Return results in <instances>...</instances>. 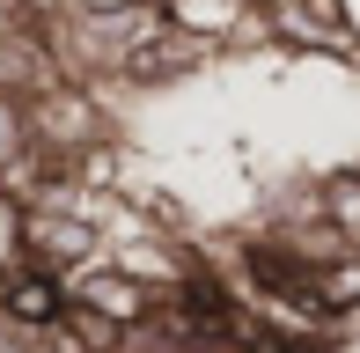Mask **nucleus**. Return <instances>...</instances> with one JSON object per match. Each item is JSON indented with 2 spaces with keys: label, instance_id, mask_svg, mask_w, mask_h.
Instances as JSON below:
<instances>
[{
  "label": "nucleus",
  "instance_id": "5",
  "mask_svg": "<svg viewBox=\"0 0 360 353\" xmlns=\"http://www.w3.org/2000/svg\"><path fill=\"white\" fill-rule=\"evenodd\" d=\"M30 148H37V140H30V110H22V96H0V176L22 162Z\"/></svg>",
  "mask_w": 360,
  "mask_h": 353
},
{
  "label": "nucleus",
  "instance_id": "6",
  "mask_svg": "<svg viewBox=\"0 0 360 353\" xmlns=\"http://www.w3.org/2000/svg\"><path fill=\"white\" fill-rule=\"evenodd\" d=\"M74 8H96V15H125V8H147V0H74Z\"/></svg>",
  "mask_w": 360,
  "mask_h": 353
},
{
  "label": "nucleus",
  "instance_id": "1",
  "mask_svg": "<svg viewBox=\"0 0 360 353\" xmlns=\"http://www.w3.org/2000/svg\"><path fill=\"white\" fill-rule=\"evenodd\" d=\"M265 15H272V44H287V52H353L360 44L346 0H272Z\"/></svg>",
  "mask_w": 360,
  "mask_h": 353
},
{
  "label": "nucleus",
  "instance_id": "4",
  "mask_svg": "<svg viewBox=\"0 0 360 353\" xmlns=\"http://www.w3.org/2000/svg\"><path fill=\"white\" fill-rule=\"evenodd\" d=\"M257 0H162V15H169L176 30H191V37H206L214 52H228L243 30V15H250Z\"/></svg>",
  "mask_w": 360,
  "mask_h": 353
},
{
  "label": "nucleus",
  "instance_id": "3",
  "mask_svg": "<svg viewBox=\"0 0 360 353\" xmlns=\"http://www.w3.org/2000/svg\"><path fill=\"white\" fill-rule=\"evenodd\" d=\"M0 316H8L15 331H52L59 316H67V280L30 265V258H15L0 272Z\"/></svg>",
  "mask_w": 360,
  "mask_h": 353
},
{
  "label": "nucleus",
  "instance_id": "7",
  "mask_svg": "<svg viewBox=\"0 0 360 353\" xmlns=\"http://www.w3.org/2000/svg\"><path fill=\"white\" fill-rule=\"evenodd\" d=\"M265 8H272V0H265Z\"/></svg>",
  "mask_w": 360,
  "mask_h": 353
},
{
  "label": "nucleus",
  "instance_id": "2",
  "mask_svg": "<svg viewBox=\"0 0 360 353\" xmlns=\"http://www.w3.org/2000/svg\"><path fill=\"white\" fill-rule=\"evenodd\" d=\"M67 302H89V309H103L110 324H125V331H133L140 316L155 309V287H147L140 272L110 265V258H89L81 272H67Z\"/></svg>",
  "mask_w": 360,
  "mask_h": 353
}]
</instances>
